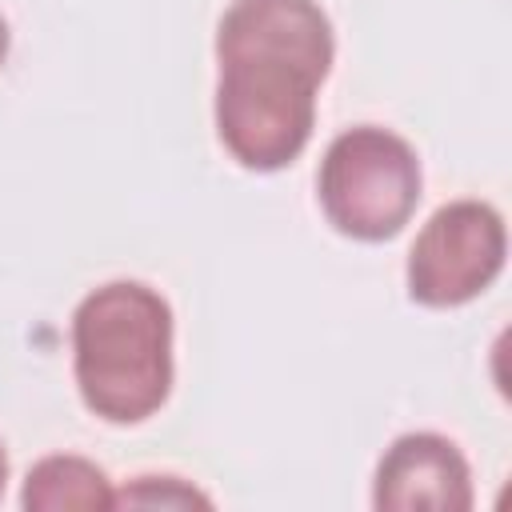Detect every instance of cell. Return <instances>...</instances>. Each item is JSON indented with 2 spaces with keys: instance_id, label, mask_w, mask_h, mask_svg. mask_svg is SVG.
Segmentation results:
<instances>
[{
  "instance_id": "52a82bcc",
  "label": "cell",
  "mask_w": 512,
  "mask_h": 512,
  "mask_svg": "<svg viewBox=\"0 0 512 512\" xmlns=\"http://www.w3.org/2000/svg\"><path fill=\"white\" fill-rule=\"evenodd\" d=\"M124 504L128 508H192V504L208 508L212 500L180 476H136L124 492H116V508Z\"/></svg>"
},
{
  "instance_id": "3957f363",
  "label": "cell",
  "mask_w": 512,
  "mask_h": 512,
  "mask_svg": "<svg viewBox=\"0 0 512 512\" xmlns=\"http://www.w3.org/2000/svg\"><path fill=\"white\" fill-rule=\"evenodd\" d=\"M316 192L328 224L340 236L368 244L388 240L420 204V160L404 136L360 124L328 144Z\"/></svg>"
},
{
  "instance_id": "7a4b0ae2",
  "label": "cell",
  "mask_w": 512,
  "mask_h": 512,
  "mask_svg": "<svg viewBox=\"0 0 512 512\" xmlns=\"http://www.w3.org/2000/svg\"><path fill=\"white\" fill-rule=\"evenodd\" d=\"M76 388L92 416L140 424L172 388V308L140 280L92 288L72 316Z\"/></svg>"
},
{
  "instance_id": "6da1fadb",
  "label": "cell",
  "mask_w": 512,
  "mask_h": 512,
  "mask_svg": "<svg viewBox=\"0 0 512 512\" xmlns=\"http://www.w3.org/2000/svg\"><path fill=\"white\" fill-rule=\"evenodd\" d=\"M336 40L316 0H232L216 28V136L252 172L292 164L312 140Z\"/></svg>"
},
{
  "instance_id": "8992f818",
  "label": "cell",
  "mask_w": 512,
  "mask_h": 512,
  "mask_svg": "<svg viewBox=\"0 0 512 512\" xmlns=\"http://www.w3.org/2000/svg\"><path fill=\"white\" fill-rule=\"evenodd\" d=\"M20 504L32 512H68V508H116L108 476L84 456H44L28 468Z\"/></svg>"
},
{
  "instance_id": "ba28073f",
  "label": "cell",
  "mask_w": 512,
  "mask_h": 512,
  "mask_svg": "<svg viewBox=\"0 0 512 512\" xmlns=\"http://www.w3.org/2000/svg\"><path fill=\"white\" fill-rule=\"evenodd\" d=\"M4 56H8V24L0 16V64H4Z\"/></svg>"
},
{
  "instance_id": "5b68a950",
  "label": "cell",
  "mask_w": 512,
  "mask_h": 512,
  "mask_svg": "<svg viewBox=\"0 0 512 512\" xmlns=\"http://www.w3.org/2000/svg\"><path fill=\"white\" fill-rule=\"evenodd\" d=\"M372 504L380 512H468L472 472L464 452L436 432H408L376 464Z\"/></svg>"
},
{
  "instance_id": "9c48e42d",
  "label": "cell",
  "mask_w": 512,
  "mask_h": 512,
  "mask_svg": "<svg viewBox=\"0 0 512 512\" xmlns=\"http://www.w3.org/2000/svg\"><path fill=\"white\" fill-rule=\"evenodd\" d=\"M4 480H8V452H4V444H0V492H4Z\"/></svg>"
},
{
  "instance_id": "277c9868",
  "label": "cell",
  "mask_w": 512,
  "mask_h": 512,
  "mask_svg": "<svg viewBox=\"0 0 512 512\" xmlns=\"http://www.w3.org/2000/svg\"><path fill=\"white\" fill-rule=\"evenodd\" d=\"M504 220L484 200H452L428 216L408 252V296L424 308L476 300L504 268Z\"/></svg>"
}]
</instances>
